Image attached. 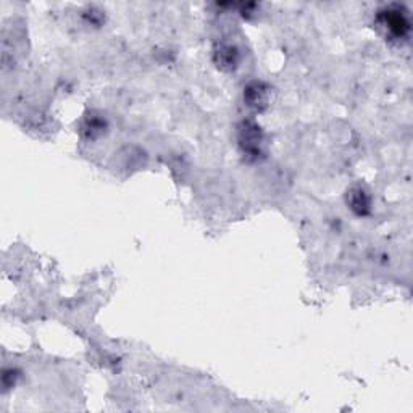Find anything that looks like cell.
Here are the masks:
<instances>
[{
    "mask_svg": "<svg viewBox=\"0 0 413 413\" xmlns=\"http://www.w3.org/2000/svg\"><path fill=\"white\" fill-rule=\"evenodd\" d=\"M353 199L355 200H352V208L358 213H365L370 206V200H368L366 194L358 189L357 192H353Z\"/></svg>",
    "mask_w": 413,
    "mask_h": 413,
    "instance_id": "obj_1",
    "label": "cell"
}]
</instances>
